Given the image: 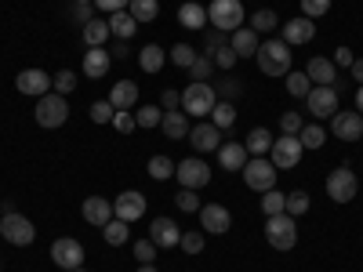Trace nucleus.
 Returning <instances> with one entry per match:
<instances>
[{
  "mask_svg": "<svg viewBox=\"0 0 363 272\" xmlns=\"http://www.w3.org/2000/svg\"><path fill=\"white\" fill-rule=\"evenodd\" d=\"M211 69H215V58H211V55H196V62L189 66V80H196V84H207Z\"/></svg>",
  "mask_w": 363,
  "mask_h": 272,
  "instance_id": "a19ab883",
  "label": "nucleus"
},
{
  "mask_svg": "<svg viewBox=\"0 0 363 272\" xmlns=\"http://www.w3.org/2000/svg\"><path fill=\"white\" fill-rule=\"evenodd\" d=\"M277 26H280V15L272 11V8H262V11H255V18H251V29H255V33H272Z\"/></svg>",
  "mask_w": 363,
  "mask_h": 272,
  "instance_id": "f704fd0d",
  "label": "nucleus"
},
{
  "mask_svg": "<svg viewBox=\"0 0 363 272\" xmlns=\"http://www.w3.org/2000/svg\"><path fill=\"white\" fill-rule=\"evenodd\" d=\"M138 272H157V265H142Z\"/></svg>",
  "mask_w": 363,
  "mask_h": 272,
  "instance_id": "69168bd1",
  "label": "nucleus"
},
{
  "mask_svg": "<svg viewBox=\"0 0 363 272\" xmlns=\"http://www.w3.org/2000/svg\"><path fill=\"white\" fill-rule=\"evenodd\" d=\"M215 106H218L215 84H196V80H193L186 91H182V113H186V116H200V120H207Z\"/></svg>",
  "mask_w": 363,
  "mask_h": 272,
  "instance_id": "f03ea898",
  "label": "nucleus"
},
{
  "mask_svg": "<svg viewBox=\"0 0 363 272\" xmlns=\"http://www.w3.org/2000/svg\"><path fill=\"white\" fill-rule=\"evenodd\" d=\"M164 62H167V51H164L160 44H145V47L138 51V66H142V73H160Z\"/></svg>",
  "mask_w": 363,
  "mask_h": 272,
  "instance_id": "cd10ccee",
  "label": "nucleus"
},
{
  "mask_svg": "<svg viewBox=\"0 0 363 272\" xmlns=\"http://www.w3.org/2000/svg\"><path fill=\"white\" fill-rule=\"evenodd\" d=\"M73 87H77V76H73L69 69H62V73L51 76V91H55V95H69Z\"/></svg>",
  "mask_w": 363,
  "mask_h": 272,
  "instance_id": "09e8293b",
  "label": "nucleus"
},
{
  "mask_svg": "<svg viewBox=\"0 0 363 272\" xmlns=\"http://www.w3.org/2000/svg\"><path fill=\"white\" fill-rule=\"evenodd\" d=\"M178 106H182L178 91H164V95H160V109H178Z\"/></svg>",
  "mask_w": 363,
  "mask_h": 272,
  "instance_id": "bf43d9fd",
  "label": "nucleus"
},
{
  "mask_svg": "<svg viewBox=\"0 0 363 272\" xmlns=\"http://www.w3.org/2000/svg\"><path fill=\"white\" fill-rule=\"evenodd\" d=\"M135 33H138V22H135L131 11H113V15H109V37H116V40H131Z\"/></svg>",
  "mask_w": 363,
  "mask_h": 272,
  "instance_id": "bb28decb",
  "label": "nucleus"
},
{
  "mask_svg": "<svg viewBox=\"0 0 363 272\" xmlns=\"http://www.w3.org/2000/svg\"><path fill=\"white\" fill-rule=\"evenodd\" d=\"M255 62H258V69H262L265 76H287V73H291V44L269 37L265 44H258Z\"/></svg>",
  "mask_w": 363,
  "mask_h": 272,
  "instance_id": "f257e3e1",
  "label": "nucleus"
},
{
  "mask_svg": "<svg viewBox=\"0 0 363 272\" xmlns=\"http://www.w3.org/2000/svg\"><path fill=\"white\" fill-rule=\"evenodd\" d=\"M174 203H178L182 210H189V215H193V210L200 215V207H203V203H200V196H196V189H182V193L174 196Z\"/></svg>",
  "mask_w": 363,
  "mask_h": 272,
  "instance_id": "864d4df0",
  "label": "nucleus"
},
{
  "mask_svg": "<svg viewBox=\"0 0 363 272\" xmlns=\"http://www.w3.org/2000/svg\"><path fill=\"white\" fill-rule=\"evenodd\" d=\"M109 66H113L109 47H87V51H84V76L102 80V76L109 73Z\"/></svg>",
  "mask_w": 363,
  "mask_h": 272,
  "instance_id": "412c9836",
  "label": "nucleus"
},
{
  "mask_svg": "<svg viewBox=\"0 0 363 272\" xmlns=\"http://www.w3.org/2000/svg\"><path fill=\"white\" fill-rule=\"evenodd\" d=\"M203 236H207L203 229H200V232H182V239H178V247L186 251V254H200V251H203Z\"/></svg>",
  "mask_w": 363,
  "mask_h": 272,
  "instance_id": "49530a36",
  "label": "nucleus"
},
{
  "mask_svg": "<svg viewBox=\"0 0 363 272\" xmlns=\"http://www.w3.org/2000/svg\"><path fill=\"white\" fill-rule=\"evenodd\" d=\"M73 272H84V268H73Z\"/></svg>",
  "mask_w": 363,
  "mask_h": 272,
  "instance_id": "338daca9",
  "label": "nucleus"
},
{
  "mask_svg": "<svg viewBox=\"0 0 363 272\" xmlns=\"http://www.w3.org/2000/svg\"><path fill=\"white\" fill-rule=\"evenodd\" d=\"M356 193H359V181H356L352 164H342L327 174V196L335 203H349V200H356Z\"/></svg>",
  "mask_w": 363,
  "mask_h": 272,
  "instance_id": "423d86ee",
  "label": "nucleus"
},
{
  "mask_svg": "<svg viewBox=\"0 0 363 272\" xmlns=\"http://www.w3.org/2000/svg\"><path fill=\"white\" fill-rule=\"evenodd\" d=\"M102 239H106L109 247H124L128 239H131V225L120 222V218H113L109 225H102Z\"/></svg>",
  "mask_w": 363,
  "mask_h": 272,
  "instance_id": "7c9ffc66",
  "label": "nucleus"
},
{
  "mask_svg": "<svg viewBox=\"0 0 363 272\" xmlns=\"http://www.w3.org/2000/svg\"><path fill=\"white\" fill-rule=\"evenodd\" d=\"M113 128H116L120 135H131L138 124H135V116H131L128 109H116V116H113Z\"/></svg>",
  "mask_w": 363,
  "mask_h": 272,
  "instance_id": "6e6d98bb",
  "label": "nucleus"
},
{
  "mask_svg": "<svg viewBox=\"0 0 363 272\" xmlns=\"http://www.w3.org/2000/svg\"><path fill=\"white\" fill-rule=\"evenodd\" d=\"M135 102H138V84L135 80H116L109 87V106L113 109H135Z\"/></svg>",
  "mask_w": 363,
  "mask_h": 272,
  "instance_id": "393cba45",
  "label": "nucleus"
},
{
  "mask_svg": "<svg viewBox=\"0 0 363 272\" xmlns=\"http://www.w3.org/2000/svg\"><path fill=\"white\" fill-rule=\"evenodd\" d=\"M284 207H287V196H284V193H277V189L262 193V210H265V218H272V215H284Z\"/></svg>",
  "mask_w": 363,
  "mask_h": 272,
  "instance_id": "4c0bfd02",
  "label": "nucleus"
},
{
  "mask_svg": "<svg viewBox=\"0 0 363 272\" xmlns=\"http://www.w3.org/2000/svg\"><path fill=\"white\" fill-rule=\"evenodd\" d=\"M338 91L335 87H313L309 95H306V109L316 116V120H327V116H335L338 113Z\"/></svg>",
  "mask_w": 363,
  "mask_h": 272,
  "instance_id": "ddd939ff",
  "label": "nucleus"
},
{
  "mask_svg": "<svg viewBox=\"0 0 363 272\" xmlns=\"http://www.w3.org/2000/svg\"><path fill=\"white\" fill-rule=\"evenodd\" d=\"M309 210V193H287V207H284V215H291V218H301Z\"/></svg>",
  "mask_w": 363,
  "mask_h": 272,
  "instance_id": "79ce46f5",
  "label": "nucleus"
},
{
  "mask_svg": "<svg viewBox=\"0 0 363 272\" xmlns=\"http://www.w3.org/2000/svg\"><path fill=\"white\" fill-rule=\"evenodd\" d=\"M244 145H247V153H251V157H265L269 149H272V138H269V131H265V128H255V131L247 135V142H244Z\"/></svg>",
  "mask_w": 363,
  "mask_h": 272,
  "instance_id": "72a5a7b5",
  "label": "nucleus"
},
{
  "mask_svg": "<svg viewBox=\"0 0 363 272\" xmlns=\"http://www.w3.org/2000/svg\"><path fill=\"white\" fill-rule=\"evenodd\" d=\"M189 142H193L196 153H218L222 149V131L211 124V120H200V124L189 131Z\"/></svg>",
  "mask_w": 363,
  "mask_h": 272,
  "instance_id": "dca6fc26",
  "label": "nucleus"
},
{
  "mask_svg": "<svg viewBox=\"0 0 363 272\" xmlns=\"http://www.w3.org/2000/svg\"><path fill=\"white\" fill-rule=\"evenodd\" d=\"M244 181L255 193H269V189H277V167H272V160H265V157H255L244 167Z\"/></svg>",
  "mask_w": 363,
  "mask_h": 272,
  "instance_id": "9d476101",
  "label": "nucleus"
},
{
  "mask_svg": "<svg viewBox=\"0 0 363 272\" xmlns=\"http://www.w3.org/2000/svg\"><path fill=\"white\" fill-rule=\"evenodd\" d=\"M211 58H215V69H222V73H229V69L240 62V55H236L233 47H218V51L211 55Z\"/></svg>",
  "mask_w": 363,
  "mask_h": 272,
  "instance_id": "3c124183",
  "label": "nucleus"
},
{
  "mask_svg": "<svg viewBox=\"0 0 363 272\" xmlns=\"http://www.w3.org/2000/svg\"><path fill=\"white\" fill-rule=\"evenodd\" d=\"M330 11V0H301V15H306V18H323Z\"/></svg>",
  "mask_w": 363,
  "mask_h": 272,
  "instance_id": "603ef678",
  "label": "nucleus"
},
{
  "mask_svg": "<svg viewBox=\"0 0 363 272\" xmlns=\"http://www.w3.org/2000/svg\"><path fill=\"white\" fill-rule=\"evenodd\" d=\"M167 62H174L178 69H189V66L196 62V51H193L189 44H174V47L167 51Z\"/></svg>",
  "mask_w": 363,
  "mask_h": 272,
  "instance_id": "e433bc0d",
  "label": "nucleus"
},
{
  "mask_svg": "<svg viewBox=\"0 0 363 272\" xmlns=\"http://www.w3.org/2000/svg\"><path fill=\"white\" fill-rule=\"evenodd\" d=\"M51 261L58 268H66V272L84 268V244H80V239H73V236H58L55 244H51Z\"/></svg>",
  "mask_w": 363,
  "mask_h": 272,
  "instance_id": "1a4fd4ad",
  "label": "nucleus"
},
{
  "mask_svg": "<svg viewBox=\"0 0 363 272\" xmlns=\"http://www.w3.org/2000/svg\"><path fill=\"white\" fill-rule=\"evenodd\" d=\"M80 37H84V44H87V47H102V44L109 40V22L91 18V22L80 29Z\"/></svg>",
  "mask_w": 363,
  "mask_h": 272,
  "instance_id": "c756f323",
  "label": "nucleus"
},
{
  "mask_svg": "<svg viewBox=\"0 0 363 272\" xmlns=\"http://www.w3.org/2000/svg\"><path fill=\"white\" fill-rule=\"evenodd\" d=\"M215 95H218V102H236L240 95H244V84H240V80H218L215 84Z\"/></svg>",
  "mask_w": 363,
  "mask_h": 272,
  "instance_id": "58836bf2",
  "label": "nucleus"
},
{
  "mask_svg": "<svg viewBox=\"0 0 363 272\" xmlns=\"http://www.w3.org/2000/svg\"><path fill=\"white\" fill-rule=\"evenodd\" d=\"M211 124H215L218 131H229L236 124V106L233 102H218L215 109H211Z\"/></svg>",
  "mask_w": 363,
  "mask_h": 272,
  "instance_id": "473e14b6",
  "label": "nucleus"
},
{
  "mask_svg": "<svg viewBox=\"0 0 363 272\" xmlns=\"http://www.w3.org/2000/svg\"><path fill=\"white\" fill-rule=\"evenodd\" d=\"M265 239H269V247H277V251H294V244H298V218L272 215L265 222Z\"/></svg>",
  "mask_w": 363,
  "mask_h": 272,
  "instance_id": "39448f33",
  "label": "nucleus"
},
{
  "mask_svg": "<svg viewBox=\"0 0 363 272\" xmlns=\"http://www.w3.org/2000/svg\"><path fill=\"white\" fill-rule=\"evenodd\" d=\"M128 4H131V0H95V8L99 11H109V15L113 11H128Z\"/></svg>",
  "mask_w": 363,
  "mask_h": 272,
  "instance_id": "13d9d810",
  "label": "nucleus"
},
{
  "mask_svg": "<svg viewBox=\"0 0 363 272\" xmlns=\"http://www.w3.org/2000/svg\"><path fill=\"white\" fill-rule=\"evenodd\" d=\"M323 138H327V131H323L320 124H309V128H301V131H298L301 149H320V145H323Z\"/></svg>",
  "mask_w": 363,
  "mask_h": 272,
  "instance_id": "ea45409f",
  "label": "nucleus"
},
{
  "mask_svg": "<svg viewBox=\"0 0 363 272\" xmlns=\"http://www.w3.org/2000/svg\"><path fill=\"white\" fill-rule=\"evenodd\" d=\"M33 116H37V124H40V128H48V131L62 128L66 120H69V102H66V95H55V91H48L44 98H37Z\"/></svg>",
  "mask_w": 363,
  "mask_h": 272,
  "instance_id": "20e7f679",
  "label": "nucleus"
},
{
  "mask_svg": "<svg viewBox=\"0 0 363 272\" xmlns=\"http://www.w3.org/2000/svg\"><path fill=\"white\" fill-rule=\"evenodd\" d=\"M233 33H222V29H207V55H215L218 47H229Z\"/></svg>",
  "mask_w": 363,
  "mask_h": 272,
  "instance_id": "4d7b16f0",
  "label": "nucleus"
},
{
  "mask_svg": "<svg viewBox=\"0 0 363 272\" xmlns=\"http://www.w3.org/2000/svg\"><path fill=\"white\" fill-rule=\"evenodd\" d=\"M258 44H262V40H258V33H255L251 26H240L236 33L229 37V47H233L240 58H255V55H258Z\"/></svg>",
  "mask_w": 363,
  "mask_h": 272,
  "instance_id": "a878e982",
  "label": "nucleus"
},
{
  "mask_svg": "<svg viewBox=\"0 0 363 272\" xmlns=\"http://www.w3.org/2000/svg\"><path fill=\"white\" fill-rule=\"evenodd\" d=\"M160 131L171 138V142H182V138H189V116L182 113V109H164V120H160Z\"/></svg>",
  "mask_w": 363,
  "mask_h": 272,
  "instance_id": "b1692460",
  "label": "nucleus"
},
{
  "mask_svg": "<svg viewBox=\"0 0 363 272\" xmlns=\"http://www.w3.org/2000/svg\"><path fill=\"white\" fill-rule=\"evenodd\" d=\"M157 244H153V239H138V244H135V258H138V265H153V258H157Z\"/></svg>",
  "mask_w": 363,
  "mask_h": 272,
  "instance_id": "de8ad7c7",
  "label": "nucleus"
},
{
  "mask_svg": "<svg viewBox=\"0 0 363 272\" xmlns=\"http://www.w3.org/2000/svg\"><path fill=\"white\" fill-rule=\"evenodd\" d=\"M356 113H363V84L356 87Z\"/></svg>",
  "mask_w": 363,
  "mask_h": 272,
  "instance_id": "0e129e2a",
  "label": "nucleus"
},
{
  "mask_svg": "<svg viewBox=\"0 0 363 272\" xmlns=\"http://www.w3.org/2000/svg\"><path fill=\"white\" fill-rule=\"evenodd\" d=\"M91 120H95V124H113V116H116V109L109 106V98L106 102H91Z\"/></svg>",
  "mask_w": 363,
  "mask_h": 272,
  "instance_id": "8fccbe9b",
  "label": "nucleus"
},
{
  "mask_svg": "<svg viewBox=\"0 0 363 272\" xmlns=\"http://www.w3.org/2000/svg\"><path fill=\"white\" fill-rule=\"evenodd\" d=\"M178 22L186 26V29H203V26H207V8H203V4H193V0H189V4L178 8Z\"/></svg>",
  "mask_w": 363,
  "mask_h": 272,
  "instance_id": "c85d7f7f",
  "label": "nucleus"
},
{
  "mask_svg": "<svg viewBox=\"0 0 363 272\" xmlns=\"http://www.w3.org/2000/svg\"><path fill=\"white\" fill-rule=\"evenodd\" d=\"M301 128H306L301 113H284V116H280V131H284V135H298Z\"/></svg>",
  "mask_w": 363,
  "mask_h": 272,
  "instance_id": "5fc2aeb1",
  "label": "nucleus"
},
{
  "mask_svg": "<svg viewBox=\"0 0 363 272\" xmlns=\"http://www.w3.org/2000/svg\"><path fill=\"white\" fill-rule=\"evenodd\" d=\"M160 120H164V109H157V106H145V109L135 113V124L138 128H160Z\"/></svg>",
  "mask_w": 363,
  "mask_h": 272,
  "instance_id": "a18cd8bd",
  "label": "nucleus"
},
{
  "mask_svg": "<svg viewBox=\"0 0 363 272\" xmlns=\"http://www.w3.org/2000/svg\"><path fill=\"white\" fill-rule=\"evenodd\" d=\"M0 215H4V210H0Z\"/></svg>",
  "mask_w": 363,
  "mask_h": 272,
  "instance_id": "774afa93",
  "label": "nucleus"
},
{
  "mask_svg": "<svg viewBox=\"0 0 363 272\" xmlns=\"http://www.w3.org/2000/svg\"><path fill=\"white\" fill-rule=\"evenodd\" d=\"M247 160H251V153H247L244 142H222V149H218V167L222 171H244Z\"/></svg>",
  "mask_w": 363,
  "mask_h": 272,
  "instance_id": "aec40b11",
  "label": "nucleus"
},
{
  "mask_svg": "<svg viewBox=\"0 0 363 272\" xmlns=\"http://www.w3.org/2000/svg\"><path fill=\"white\" fill-rule=\"evenodd\" d=\"M80 215H84V222H87V225H99V229H102V225H109V222L116 218V215H113V203H109V200H102V196H87V200H84V207H80Z\"/></svg>",
  "mask_w": 363,
  "mask_h": 272,
  "instance_id": "6ab92c4d",
  "label": "nucleus"
},
{
  "mask_svg": "<svg viewBox=\"0 0 363 272\" xmlns=\"http://www.w3.org/2000/svg\"><path fill=\"white\" fill-rule=\"evenodd\" d=\"M0 236H4L8 244H15V247H29V244H33V236H37V229H33V222H29L26 215L11 210V215L0 218Z\"/></svg>",
  "mask_w": 363,
  "mask_h": 272,
  "instance_id": "0eeeda50",
  "label": "nucleus"
},
{
  "mask_svg": "<svg viewBox=\"0 0 363 272\" xmlns=\"http://www.w3.org/2000/svg\"><path fill=\"white\" fill-rule=\"evenodd\" d=\"M287 91H291L294 98H306L309 91H313V80L306 73H287Z\"/></svg>",
  "mask_w": 363,
  "mask_h": 272,
  "instance_id": "c03bdc74",
  "label": "nucleus"
},
{
  "mask_svg": "<svg viewBox=\"0 0 363 272\" xmlns=\"http://www.w3.org/2000/svg\"><path fill=\"white\" fill-rule=\"evenodd\" d=\"M330 135L342 138V142L363 138V113H356V109H338L335 116H330Z\"/></svg>",
  "mask_w": 363,
  "mask_h": 272,
  "instance_id": "f8f14e48",
  "label": "nucleus"
},
{
  "mask_svg": "<svg viewBox=\"0 0 363 272\" xmlns=\"http://www.w3.org/2000/svg\"><path fill=\"white\" fill-rule=\"evenodd\" d=\"M109 55L113 58H124L128 55V40H116V47H109Z\"/></svg>",
  "mask_w": 363,
  "mask_h": 272,
  "instance_id": "e2e57ef3",
  "label": "nucleus"
},
{
  "mask_svg": "<svg viewBox=\"0 0 363 272\" xmlns=\"http://www.w3.org/2000/svg\"><path fill=\"white\" fill-rule=\"evenodd\" d=\"M69 18L84 29L91 18H95V0H73V4H69Z\"/></svg>",
  "mask_w": 363,
  "mask_h": 272,
  "instance_id": "c9c22d12",
  "label": "nucleus"
},
{
  "mask_svg": "<svg viewBox=\"0 0 363 272\" xmlns=\"http://www.w3.org/2000/svg\"><path fill=\"white\" fill-rule=\"evenodd\" d=\"M113 215L120 218V222H138L142 215H145V196L138 193V189H128V193H120L116 200H113Z\"/></svg>",
  "mask_w": 363,
  "mask_h": 272,
  "instance_id": "4468645a",
  "label": "nucleus"
},
{
  "mask_svg": "<svg viewBox=\"0 0 363 272\" xmlns=\"http://www.w3.org/2000/svg\"><path fill=\"white\" fill-rule=\"evenodd\" d=\"M349 69H352V80H356V84H363V58H356V62H352Z\"/></svg>",
  "mask_w": 363,
  "mask_h": 272,
  "instance_id": "680f3d73",
  "label": "nucleus"
},
{
  "mask_svg": "<svg viewBox=\"0 0 363 272\" xmlns=\"http://www.w3.org/2000/svg\"><path fill=\"white\" fill-rule=\"evenodd\" d=\"M301 142H298V135H284V138H272V149H269V157H272V167L277 171H291V167H298L301 164Z\"/></svg>",
  "mask_w": 363,
  "mask_h": 272,
  "instance_id": "6e6552de",
  "label": "nucleus"
},
{
  "mask_svg": "<svg viewBox=\"0 0 363 272\" xmlns=\"http://www.w3.org/2000/svg\"><path fill=\"white\" fill-rule=\"evenodd\" d=\"M316 37V22L313 18H306V15H298V18H291V22H284V44H309Z\"/></svg>",
  "mask_w": 363,
  "mask_h": 272,
  "instance_id": "a211bd4d",
  "label": "nucleus"
},
{
  "mask_svg": "<svg viewBox=\"0 0 363 272\" xmlns=\"http://www.w3.org/2000/svg\"><path fill=\"white\" fill-rule=\"evenodd\" d=\"M149 239H153L157 247H164V251H171V247H178V239H182V229L171 222V218H153V225H149Z\"/></svg>",
  "mask_w": 363,
  "mask_h": 272,
  "instance_id": "4be33fe9",
  "label": "nucleus"
},
{
  "mask_svg": "<svg viewBox=\"0 0 363 272\" xmlns=\"http://www.w3.org/2000/svg\"><path fill=\"white\" fill-rule=\"evenodd\" d=\"M306 76L313 80V87H330L338 80V66L330 62V58H309V66H306Z\"/></svg>",
  "mask_w": 363,
  "mask_h": 272,
  "instance_id": "5701e85b",
  "label": "nucleus"
},
{
  "mask_svg": "<svg viewBox=\"0 0 363 272\" xmlns=\"http://www.w3.org/2000/svg\"><path fill=\"white\" fill-rule=\"evenodd\" d=\"M149 178H157V181L174 178V160L171 157H153V160H149Z\"/></svg>",
  "mask_w": 363,
  "mask_h": 272,
  "instance_id": "37998d69",
  "label": "nucleus"
},
{
  "mask_svg": "<svg viewBox=\"0 0 363 272\" xmlns=\"http://www.w3.org/2000/svg\"><path fill=\"white\" fill-rule=\"evenodd\" d=\"M207 22H211V29H222V33H236V29L244 26V4H240V0H211Z\"/></svg>",
  "mask_w": 363,
  "mask_h": 272,
  "instance_id": "7ed1b4c3",
  "label": "nucleus"
},
{
  "mask_svg": "<svg viewBox=\"0 0 363 272\" xmlns=\"http://www.w3.org/2000/svg\"><path fill=\"white\" fill-rule=\"evenodd\" d=\"M174 178L182 181V189H203L211 181V167L200 157H189V160L174 164Z\"/></svg>",
  "mask_w": 363,
  "mask_h": 272,
  "instance_id": "9b49d317",
  "label": "nucleus"
},
{
  "mask_svg": "<svg viewBox=\"0 0 363 272\" xmlns=\"http://www.w3.org/2000/svg\"><path fill=\"white\" fill-rule=\"evenodd\" d=\"M128 11L135 15V22H138V26H142V22H153V18L160 15V0H131Z\"/></svg>",
  "mask_w": 363,
  "mask_h": 272,
  "instance_id": "2f4dec72",
  "label": "nucleus"
},
{
  "mask_svg": "<svg viewBox=\"0 0 363 272\" xmlns=\"http://www.w3.org/2000/svg\"><path fill=\"white\" fill-rule=\"evenodd\" d=\"M200 225H203V232H211V236H222V232H229L233 215H229L222 203H203V207H200Z\"/></svg>",
  "mask_w": 363,
  "mask_h": 272,
  "instance_id": "f3484780",
  "label": "nucleus"
},
{
  "mask_svg": "<svg viewBox=\"0 0 363 272\" xmlns=\"http://www.w3.org/2000/svg\"><path fill=\"white\" fill-rule=\"evenodd\" d=\"M330 62H335V66H352L356 58H352V51H349V47H338V51H335V58H330Z\"/></svg>",
  "mask_w": 363,
  "mask_h": 272,
  "instance_id": "052dcab7",
  "label": "nucleus"
},
{
  "mask_svg": "<svg viewBox=\"0 0 363 272\" xmlns=\"http://www.w3.org/2000/svg\"><path fill=\"white\" fill-rule=\"evenodd\" d=\"M15 87H18V95H29V98H44L48 91H51V76L44 69H22L15 76Z\"/></svg>",
  "mask_w": 363,
  "mask_h": 272,
  "instance_id": "2eb2a0df",
  "label": "nucleus"
}]
</instances>
